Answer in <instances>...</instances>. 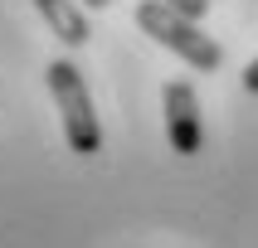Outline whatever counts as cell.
<instances>
[{"label":"cell","mask_w":258,"mask_h":248,"mask_svg":"<svg viewBox=\"0 0 258 248\" xmlns=\"http://www.w3.org/2000/svg\"><path fill=\"white\" fill-rule=\"evenodd\" d=\"M137 29L151 34L156 44H166L171 54H180L190 68H200V73H215L219 63H224V49H219V44L195 25V20L166 10L161 0H142V5H137Z\"/></svg>","instance_id":"cell-2"},{"label":"cell","mask_w":258,"mask_h":248,"mask_svg":"<svg viewBox=\"0 0 258 248\" xmlns=\"http://www.w3.org/2000/svg\"><path fill=\"white\" fill-rule=\"evenodd\" d=\"M88 10H107V5H112V0H83Z\"/></svg>","instance_id":"cell-7"},{"label":"cell","mask_w":258,"mask_h":248,"mask_svg":"<svg viewBox=\"0 0 258 248\" xmlns=\"http://www.w3.org/2000/svg\"><path fill=\"white\" fill-rule=\"evenodd\" d=\"M34 10L44 15V25L58 34L63 49H83L88 34H93V25H88V15H83L78 0H34Z\"/></svg>","instance_id":"cell-4"},{"label":"cell","mask_w":258,"mask_h":248,"mask_svg":"<svg viewBox=\"0 0 258 248\" xmlns=\"http://www.w3.org/2000/svg\"><path fill=\"white\" fill-rule=\"evenodd\" d=\"M161 5H166V10H175V15H185V20H195V25L210 15V0H161Z\"/></svg>","instance_id":"cell-5"},{"label":"cell","mask_w":258,"mask_h":248,"mask_svg":"<svg viewBox=\"0 0 258 248\" xmlns=\"http://www.w3.org/2000/svg\"><path fill=\"white\" fill-rule=\"evenodd\" d=\"M49 93L58 102V117H63V136H69V151L78 156H98L102 151V127H98V112H93V98H88V83L73 58H54L49 68Z\"/></svg>","instance_id":"cell-1"},{"label":"cell","mask_w":258,"mask_h":248,"mask_svg":"<svg viewBox=\"0 0 258 248\" xmlns=\"http://www.w3.org/2000/svg\"><path fill=\"white\" fill-rule=\"evenodd\" d=\"M244 88H248V93H258V58L244 68Z\"/></svg>","instance_id":"cell-6"},{"label":"cell","mask_w":258,"mask_h":248,"mask_svg":"<svg viewBox=\"0 0 258 248\" xmlns=\"http://www.w3.org/2000/svg\"><path fill=\"white\" fill-rule=\"evenodd\" d=\"M161 112H166V136L180 156H195L205 146V127H200V98H195V88L171 78V83L161 88Z\"/></svg>","instance_id":"cell-3"}]
</instances>
